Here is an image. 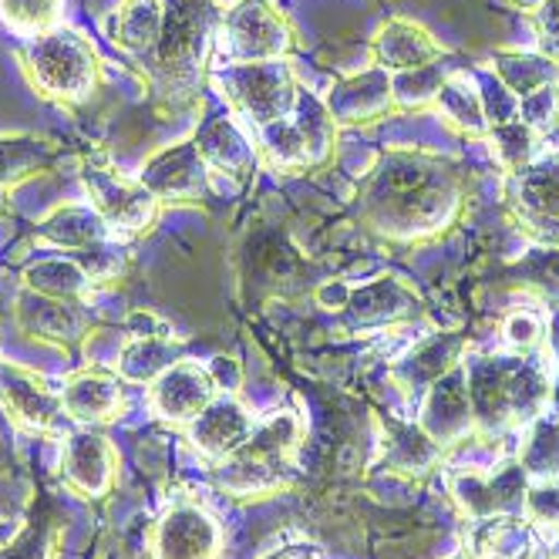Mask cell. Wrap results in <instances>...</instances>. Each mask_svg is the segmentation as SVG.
<instances>
[{"instance_id": "1", "label": "cell", "mask_w": 559, "mask_h": 559, "mask_svg": "<svg viewBox=\"0 0 559 559\" xmlns=\"http://www.w3.org/2000/svg\"><path fill=\"white\" fill-rule=\"evenodd\" d=\"M468 192L472 176L459 158L421 145H391L357 182L354 216L384 243L421 247L462 223Z\"/></svg>"}, {"instance_id": "2", "label": "cell", "mask_w": 559, "mask_h": 559, "mask_svg": "<svg viewBox=\"0 0 559 559\" xmlns=\"http://www.w3.org/2000/svg\"><path fill=\"white\" fill-rule=\"evenodd\" d=\"M468 397L478 431L523 428L549 405V378L530 354L512 357H468L465 354Z\"/></svg>"}, {"instance_id": "3", "label": "cell", "mask_w": 559, "mask_h": 559, "mask_svg": "<svg viewBox=\"0 0 559 559\" xmlns=\"http://www.w3.org/2000/svg\"><path fill=\"white\" fill-rule=\"evenodd\" d=\"M210 55V8L206 0H179L166 17L163 41L152 51L148 85L158 111H182L199 102Z\"/></svg>"}, {"instance_id": "4", "label": "cell", "mask_w": 559, "mask_h": 559, "mask_svg": "<svg viewBox=\"0 0 559 559\" xmlns=\"http://www.w3.org/2000/svg\"><path fill=\"white\" fill-rule=\"evenodd\" d=\"M17 61L27 85L61 108L88 105L105 85V68L92 41L61 24L27 37L17 51Z\"/></svg>"}, {"instance_id": "5", "label": "cell", "mask_w": 559, "mask_h": 559, "mask_svg": "<svg viewBox=\"0 0 559 559\" xmlns=\"http://www.w3.org/2000/svg\"><path fill=\"white\" fill-rule=\"evenodd\" d=\"M304 425L294 412H276L253 425L250 438L236 452L216 462V486L236 499L270 496L284 489L294 475V455Z\"/></svg>"}, {"instance_id": "6", "label": "cell", "mask_w": 559, "mask_h": 559, "mask_svg": "<svg viewBox=\"0 0 559 559\" xmlns=\"http://www.w3.org/2000/svg\"><path fill=\"white\" fill-rule=\"evenodd\" d=\"M257 135V152L266 166H273L276 173H307L321 169L334 155L337 126L324 98L300 92L297 108L280 122L260 129Z\"/></svg>"}, {"instance_id": "7", "label": "cell", "mask_w": 559, "mask_h": 559, "mask_svg": "<svg viewBox=\"0 0 559 559\" xmlns=\"http://www.w3.org/2000/svg\"><path fill=\"white\" fill-rule=\"evenodd\" d=\"M213 85L239 115L243 122H250L257 132L287 118L297 108L300 85L297 74L287 64V58L280 61H250V64H223L213 74Z\"/></svg>"}, {"instance_id": "8", "label": "cell", "mask_w": 559, "mask_h": 559, "mask_svg": "<svg viewBox=\"0 0 559 559\" xmlns=\"http://www.w3.org/2000/svg\"><path fill=\"white\" fill-rule=\"evenodd\" d=\"M506 213L543 250H559V152L536 155L502 182Z\"/></svg>"}, {"instance_id": "9", "label": "cell", "mask_w": 559, "mask_h": 559, "mask_svg": "<svg viewBox=\"0 0 559 559\" xmlns=\"http://www.w3.org/2000/svg\"><path fill=\"white\" fill-rule=\"evenodd\" d=\"M219 45L226 64L280 61L297 51V31L270 0H233L223 11Z\"/></svg>"}, {"instance_id": "10", "label": "cell", "mask_w": 559, "mask_h": 559, "mask_svg": "<svg viewBox=\"0 0 559 559\" xmlns=\"http://www.w3.org/2000/svg\"><path fill=\"white\" fill-rule=\"evenodd\" d=\"M82 186L88 203L98 210V216L108 223V229L118 236H142L152 233L155 223L163 219V203L139 182L129 179L126 173H118L108 163H98V158H85L82 166Z\"/></svg>"}, {"instance_id": "11", "label": "cell", "mask_w": 559, "mask_h": 559, "mask_svg": "<svg viewBox=\"0 0 559 559\" xmlns=\"http://www.w3.org/2000/svg\"><path fill=\"white\" fill-rule=\"evenodd\" d=\"M526 489L530 475L515 459L499 465H468L452 475V499L472 523L492 515H523Z\"/></svg>"}, {"instance_id": "12", "label": "cell", "mask_w": 559, "mask_h": 559, "mask_svg": "<svg viewBox=\"0 0 559 559\" xmlns=\"http://www.w3.org/2000/svg\"><path fill=\"white\" fill-rule=\"evenodd\" d=\"M135 179L163 206H186V203H199V199L210 192L213 173L203 163L195 142L186 139V142H173V145H163L158 152H152Z\"/></svg>"}, {"instance_id": "13", "label": "cell", "mask_w": 559, "mask_h": 559, "mask_svg": "<svg viewBox=\"0 0 559 559\" xmlns=\"http://www.w3.org/2000/svg\"><path fill=\"white\" fill-rule=\"evenodd\" d=\"M152 559H219L223 530L195 502H176L148 533Z\"/></svg>"}, {"instance_id": "14", "label": "cell", "mask_w": 559, "mask_h": 559, "mask_svg": "<svg viewBox=\"0 0 559 559\" xmlns=\"http://www.w3.org/2000/svg\"><path fill=\"white\" fill-rule=\"evenodd\" d=\"M61 478L82 499H105L118 483V449L95 428L74 431L61 445Z\"/></svg>"}, {"instance_id": "15", "label": "cell", "mask_w": 559, "mask_h": 559, "mask_svg": "<svg viewBox=\"0 0 559 559\" xmlns=\"http://www.w3.org/2000/svg\"><path fill=\"white\" fill-rule=\"evenodd\" d=\"M216 394H219V384H216L213 371L203 368L199 361L179 357L176 365H169L148 384V405L163 421L189 425L192 418L206 412V405Z\"/></svg>"}, {"instance_id": "16", "label": "cell", "mask_w": 559, "mask_h": 559, "mask_svg": "<svg viewBox=\"0 0 559 559\" xmlns=\"http://www.w3.org/2000/svg\"><path fill=\"white\" fill-rule=\"evenodd\" d=\"M0 405L24 431L45 435L55 431L64 418L61 391H55L37 371L11 361H0Z\"/></svg>"}, {"instance_id": "17", "label": "cell", "mask_w": 559, "mask_h": 559, "mask_svg": "<svg viewBox=\"0 0 559 559\" xmlns=\"http://www.w3.org/2000/svg\"><path fill=\"white\" fill-rule=\"evenodd\" d=\"M324 105L334 118V126H371L381 122L384 115L397 111L394 98V78L381 68H368L347 78H337L331 92L324 95Z\"/></svg>"}, {"instance_id": "18", "label": "cell", "mask_w": 559, "mask_h": 559, "mask_svg": "<svg viewBox=\"0 0 559 559\" xmlns=\"http://www.w3.org/2000/svg\"><path fill=\"white\" fill-rule=\"evenodd\" d=\"M445 58L442 41L412 17H388L371 37V64L388 74L425 71Z\"/></svg>"}, {"instance_id": "19", "label": "cell", "mask_w": 559, "mask_h": 559, "mask_svg": "<svg viewBox=\"0 0 559 559\" xmlns=\"http://www.w3.org/2000/svg\"><path fill=\"white\" fill-rule=\"evenodd\" d=\"M418 425H421L442 449L465 442L468 431H475V412H472V397H468L465 361H462L459 368H452L445 378H438V381L425 391Z\"/></svg>"}, {"instance_id": "20", "label": "cell", "mask_w": 559, "mask_h": 559, "mask_svg": "<svg viewBox=\"0 0 559 559\" xmlns=\"http://www.w3.org/2000/svg\"><path fill=\"white\" fill-rule=\"evenodd\" d=\"M203 163L213 176H226L233 182H247L257 173L260 152L257 142L243 132V126L233 115H213L192 135Z\"/></svg>"}, {"instance_id": "21", "label": "cell", "mask_w": 559, "mask_h": 559, "mask_svg": "<svg viewBox=\"0 0 559 559\" xmlns=\"http://www.w3.org/2000/svg\"><path fill=\"white\" fill-rule=\"evenodd\" d=\"M253 425L257 421H253L250 408L239 402L236 394L219 391L213 402L206 405V412L186 425V435H189L192 449L199 455H206L216 465L219 459H226L229 452H236L239 445L247 442Z\"/></svg>"}, {"instance_id": "22", "label": "cell", "mask_w": 559, "mask_h": 559, "mask_svg": "<svg viewBox=\"0 0 559 559\" xmlns=\"http://www.w3.org/2000/svg\"><path fill=\"white\" fill-rule=\"evenodd\" d=\"M421 297L397 276H378L365 287H354L344 300V313L354 328H388L405 324L421 313Z\"/></svg>"}, {"instance_id": "23", "label": "cell", "mask_w": 559, "mask_h": 559, "mask_svg": "<svg viewBox=\"0 0 559 559\" xmlns=\"http://www.w3.org/2000/svg\"><path fill=\"white\" fill-rule=\"evenodd\" d=\"M61 402H64V418L88 428H102L122 415L126 388L122 378L108 368H85L64 381Z\"/></svg>"}, {"instance_id": "24", "label": "cell", "mask_w": 559, "mask_h": 559, "mask_svg": "<svg viewBox=\"0 0 559 559\" xmlns=\"http://www.w3.org/2000/svg\"><path fill=\"white\" fill-rule=\"evenodd\" d=\"M468 354V337L462 331H438L421 337L402 361L391 368V378L402 391H428L438 378L459 368Z\"/></svg>"}, {"instance_id": "25", "label": "cell", "mask_w": 559, "mask_h": 559, "mask_svg": "<svg viewBox=\"0 0 559 559\" xmlns=\"http://www.w3.org/2000/svg\"><path fill=\"white\" fill-rule=\"evenodd\" d=\"M384 438H381V465L391 475H405V478H425L435 472L445 459V449L435 442V438L418 425L405 418H381Z\"/></svg>"}, {"instance_id": "26", "label": "cell", "mask_w": 559, "mask_h": 559, "mask_svg": "<svg viewBox=\"0 0 559 559\" xmlns=\"http://www.w3.org/2000/svg\"><path fill=\"white\" fill-rule=\"evenodd\" d=\"M169 8L166 0H118L108 14V41L126 51L129 58H152V51L163 41Z\"/></svg>"}, {"instance_id": "27", "label": "cell", "mask_w": 559, "mask_h": 559, "mask_svg": "<svg viewBox=\"0 0 559 559\" xmlns=\"http://www.w3.org/2000/svg\"><path fill=\"white\" fill-rule=\"evenodd\" d=\"M34 233H37L41 243H51L61 253L88 250V247L108 243V239L115 236L92 203H61V206H55L41 223H37Z\"/></svg>"}, {"instance_id": "28", "label": "cell", "mask_w": 559, "mask_h": 559, "mask_svg": "<svg viewBox=\"0 0 559 559\" xmlns=\"http://www.w3.org/2000/svg\"><path fill=\"white\" fill-rule=\"evenodd\" d=\"M431 108L452 132H459L465 139H486L489 135L486 98L465 71H449L442 78V85H438V92L431 98Z\"/></svg>"}, {"instance_id": "29", "label": "cell", "mask_w": 559, "mask_h": 559, "mask_svg": "<svg viewBox=\"0 0 559 559\" xmlns=\"http://www.w3.org/2000/svg\"><path fill=\"white\" fill-rule=\"evenodd\" d=\"M472 559H533L536 536L523 515H492L475 519L468 549Z\"/></svg>"}, {"instance_id": "30", "label": "cell", "mask_w": 559, "mask_h": 559, "mask_svg": "<svg viewBox=\"0 0 559 559\" xmlns=\"http://www.w3.org/2000/svg\"><path fill=\"white\" fill-rule=\"evenodd\" d=\"M21 280H24V290L27 294L51 297V300H74V304H82L95 290L92 276L82 270V263H78L71 253L31 260L24 266Z\"/></svg>"}, {"instance_id": "31", "label": "cell", "mask_w": 559, "mask_h": 559, "mask_svg": "<svg viewBox=\"0 0 559 559\" xmlns=\"http://www.w3.org/2000/svg\"><path fill=\"white\" fill-rule=\"evenodd\" d=\"M489 68L496 74V82L515 98V102H523L530 98L533 92L559 82V64L549 61L546 55L539 51H515V48H496L489 55Z\"/></svg>"}, {"instance_id": "32", "label": "cell", "mask_w": 559, "mask_h": 559, "mask_svg": "<svg viewBox=\"0 0 559 559\" xmlns=\"http://www.w3.org/2000/svg\"><path fill=\"white\" fill-rule=\"evenodd\" d=\"M17 317H21L24 331L34 334V337H41V341L71 344V341H82L88 334L82 304H74V300H51V297L27 294Z\"/></svg>"}, {"instance_id": "33", "label": "cell", "mask_w": 559, "mask_h": 559, "mask_svg": "<svg viewBox=\"0 0 559 559\" xmlns=\"http://www.w3.org/2000/svg\"><path fill=\"white\" fill-rule=\"evenodd\" d=\"M179 341L173 334H152V337H126L118 347L111 371L129 384H152L169 365L179 361Z\"/></svg>"}, {"instance_id": "34", "label": "cell", "mask_w": 559, "mask_h": 559, "mask_svg": "<svg viewBox=\"0 0 559 559\" xmlns=\"http://www.w3.org/2000/svg\"><path fill=\"white\" fill-rule=\"evenodd\" d=\"M58 145L37 135H0V189H14L58 166Z\"/></svg>"}, {"instance_id": "35", "label": "cell", "mask_w": 559, "mask_h": 559, "mask_svg": "<svg viewBox=\"0 0 559 559\" xmlns=\"http://www.w3.org/2000/svg\"><path fill=\"white\" fill-rule=\"evenodd\" d=\"M515 462L523 465L530 483H539V478H559V418L552 412H543L526 425Z\"/></svg>"}, {"instance_id": "36", "label": "cell", "mask_w": 559, "mask_h": 559, "mask_svg": "<svg viewBox=\"0 0 559 559\" xmlns=\"http://www.w3.org/2000/svg\"><path fill=\"white\" fill-rule=\"evenodd\" d=\"M539 139L523 118H509V122H499L489 129V135L483 139L492 152V158L499 163V169L509 176V173H519L526 169L533 158L539 155Z\"/></svg>"}, {"instance_id": "37", "label": "cell", "mask_w": 559, "mask_h": 559, "mask_svg": "<svg viewBox=\"0 0 559 559\" xmlns=\"http://www.w3.org/2000/svg\"><path fill=\"white\" fill-rule=\"evenodd\" d=\"M64 0H0V21L21 37H37L58 27Z\"/></svg>"}, {"instance_id": "38", "label": "cell", "mask_w": 559, "mask_h": 559, "mask_svg": "<svg viewBox=\"0 0 559 559\" xmlns=\"http://www.w3.org/2000/svg\"><path fill=\"white\" fill-rule=\"evenodd\" d=\"M549 334V317L533 307H519L502 321V337L512 354H533Z\"/></svg>"}, {"instance_id": "39", "label": "cell", "mask_w": 559, "mask_h": 559, "mask_svg": "<svg viewBox=\"0 0 559 559\" xmlns=\"http://www.w3.org/2000/svg\"><path fill=\"white\" fill-rule=\"evenodd\" d=\"M523 519L533 530L559 536V478L530 483L526 499H523Z\"/></svg>"}, {"instance_id": "40", "label": "cell", "mask_w": 559, "mask_h": 559, "mask_svg": "<svg viewBox=\"0 0 559 559\" xmlns=\"http://www.w3.org/2000/svg\"><path fill=\"white\" fill-rule=\"evenodd\" d=\"M0 559H55V530L48 519H27L17 536L8 546H0Z\"/></svg>"}, {"instance_id": "41", "label": "cell", "mask_w": 559, "mask_h": 559, "mask_svg": "<svg viewBox=\"0 0 559 559\" xmlns=\"http://www.w3.org/2000/svg\"><path fill=\"white\" fill-rule=\"evenodd\" d=\"M519 118L536 132V135H549L559 129V82L533 92L530 98L519 102Z\"/></svg>"}, {"instance_id": "42", "label": "cell", "mask_w": 559, "mask_h": 559, "mask_svg": "<svg viewBox=\"0 0 559 559\" xmlns=\"http://www.w3.org/2000/svg\"><path fill=\"white\" fill-rule=\"evenodd\" d=\"M530 17L536 34V51L559 64V0H543Z\"/></svg>"}, {"instance_id": "43", "label": "cell", "mask_w": 559, "mask_h": 559, "mask_svg": "<svg viewBox=\"0 0 559 559\" xmlns=\"http://www.w3.org/2000/svg\"><path fill=\"white\" fill-rule=\"evenodd\" d=\"M546 412H552L559 418V378L549 381V405H546Z\"/></svg>"}, {"instance_id": "44", "label": "cell", "mask_w": 559, "mask_h": 559, "mask_svg": "<svg viewBox=\"0 0 559 559\" xmlns=\"http://www.w3.org/2000/svg\"><path fill=\"white\" fill-rule=\"evenodd\" d=\"M506 4L515 8V11H523V14H533V11L543 4V0H506Z\"/></svg>"}, {"instance_id": "45", "label": "cell", "mask_w": 559, "mask_h": 559, "mask_svg": "<svg viewBox=\"0 0 559 559\" xmlns=\"http://www.w3.org/2000/svg\"><path fill=\"white\" fill-rule=\"evenodd\" d=\"M549 341H552V350L559 354V313L556 317H549V334H546Z\"/></svg>"}, {"instance_id": "46", "label": "cell", "mask_w": 559, "mask_h": 559, "mask_svg": "<svg viewBox=\"0 0 559 559\" xmlns=\"http://www.w3.org/2000/svg\"><path fill=\"white\" fill-rule=\"evenodd\" d=\"M8 213V189H0V216Z\"/></svg>"}, {"instance_id": "47", "label": "cell", "mask_w": 559, "mask_h": 559, "mask_svg": "<svg viewBox=\"0 0 559 559\" xmlns=\"http://www.w3.org/2000/svg\"><path fill=\"white\" fill-rule=\"evenodd\" d=\"M4 459H8V449H4V442H0V465H4Z\"/></svg>"}, {"instance_id": "48", "label": "cell", "mask_w": 559, "mask_h": 559, "mask_svg": "<svg viewBox=\"0 0 559 559\" xmlns=\"http://www.w3.org/2000/svg\"><path fill=\"white\" fill-rule=\"evenodd\" d=\"M449 559H472V556H468V552L462 549V552H455V556H449Z\"/></svg>"}, {"instance_id": "49", "label": "cell", "mask_w": 559, "mask_h": 559, "mask_svg": "<svg viewBox=\"0 0 559 559\" xmlns=\"http://www.w3.org/2000/svg\"><path fill=\"white\" fill-rule=\"evenodd\" d=\"M552 559H559V539H556V546H552Z\"/></svg>"}]
</instances>
